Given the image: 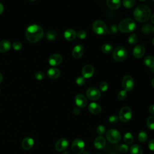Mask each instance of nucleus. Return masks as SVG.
<instances>
[{
    "instance_id": "36",
    "label": "nucleus",
    "mask_w": 154,
    "mask_h": 154,
    "mask_svg": "<svg viewBox=\"0 0 154 154\" xmlns=\"http://www.w3.org/2000/svg\"><path fill=\"white\" fill-rule=\"evenodd\" d=\"M118 120H119V117H117V116L115 114L111 116L108 119L109 122L111 124H116V123H117Z\"/></svg>"
},
{
    "instance_id": "59",
    "label": "nucleus",
    "mask_w": 154,
    "mask_h": 154,
    "mask_svg": "<svg viewBox=\"0 0 154 154\" xmlns=\"http://www.w3.org/2000/svg\"><path fill=\"white\" fill-rule=\"evenodd\" d=\"M152 1H154V0H152Z\"/></svg>"
},
{
    "instance_id": "45",
    "label": "nucleus",
    "mask_w": 154,
    "mask_h": 154,
    "mask_svg": "<svg viewBox=\"0 0 154 154\" xmlns=\"http://www.w3.org/2000/svg\"><path fill=\"white\" fill-rule=\"evenodd\" d=\"M149 112H150L152 114L154 115V105H150V106H149Z\"/></svg>"
},
{
    "instance_id": "58",
    "label": "nucleus",
    "mask_w": 154,
    "mask_h": 154,
    "mask_svg": "<svg viewBox=\"0 0 154 154\" xmlns=\"http://www.w3.org/2000/svg\"><path fill=\"white\" fill-rule=\"evenodd\" d=\"M110 154H115V153H110Z\"/></svg>"
},
{
    "instance_id": "56",
    "label": "nucleus",
    "mask_w": 154,
    "mask_h": 154,
    "mask_svg": "<svg viewBox=\"0 0 154 154\" xmlns=\"http://www.w3.org/2000/svg\"><path fill=\"white\" fill-rule=\"evenodd\" d=\"M139 1H146V0H139Z\"/></svg>"
},
{
    "instance_id": "42",
    "label": "nucleus",
    "mask_w": 154,
    "mask_h": 154,
    "mask_svg": "<svg viewBox=\"0 0 154 154\" xmlns=\"http://www.w3.org/2000/svg\"><path fill=\"white\" fill-rule=\"evenodd\" d=\"M76 82L79 85H83L85 84V81L84 78H83V77H78V78H77V79L76 80Z\"/></svg>"
},
{
    "instance_id": "12",
    "label": "nucleus",
    "mask_w": 154,
    "mask_h": 154,
    "mask_svg": "<svg viewBox=\"0 0 154 154\" xmlns=\"http://www.w3.org/2000/svg\"><path fill=\"white\" fill-rule=\"evenodd\" d=\"M68 145L69 142L66 138H60L55 143V147L56 150L58 152H62L67 149Z\"/></svg>"
},
{
    "instance_id": "37",
    "label": "nucleus",
    "mask_w": 154,
    "mask_h": 154,
    "mask_svg": "<svg viewBox=\"0 0 154 154\" xmlns=\"http://www.w3.org/2000/svg\"><path fill=\"white\" fill-rule=\"evenodd\" d=\"M96 132L97 133L99 134V135H103L105 132V128L104 126L100 125H99L97 128H96Z\"/></svg>"
},
{
    "instance_id": "30",
    "label": "nucleus",
    "mask_w": 154,
    "mask_h": 154,
    "mask_svg": "<svg viewBox=\"0 0 154 154\" xmlns=\"http://www.w3.org/2000/svg\"><path fill=\"white\" fill-rule=\"evenodd\" d=\"M147 126L151 130H154V116H150L147 119Z\"/></svg>"
},
{
    "instance_id": "16",
    "label": "nucleus",
    "mask_w": 154,
    "mask_h": 154,
    "mask_svg": "<svg viewBox=\"0 0 154 154\" xmlns=\"http://www.w3.org/2000/svg\"><path fill=\"white\" fill-rule=\"evenodd\" d=\"M145 53V48L142 45L136 46L133 50V55L137 58H141Z\"/></svg>"
},
{
    "instance_id": "17",
    "label": "nucleus",
    "mask_w": 154,
    "mask_h": 154,
    "mask_svg": "<svg viewBox=\"0 0 154 154\" xmlns=\"http://www.w3.org/2000/svg\"><path fill=\"white\" fill-rule=\"evenodd\" d=\"M34 144V140L31 137H26L25 138L22 142V148L25 150H29L31 149Z\"/></svg>"
},
{
    "instance_id": "43",
    "label": "nucleus",
    "mask_w": 154,
    "mask_h": 154,
    "mask_svg": "<svg viewBox=\"0 0 154 154\" xmlns=\"http://www.w3.org/2000/svg\"><path fill=\"white\" fill-rule=\"evenodd\" d=\"M148 146L150 150L154 152V139H152L149 141Z\"/></svg>"
},
{
    "instance_id": "41",
    "label": "nucleus",
    "mask_w": 154,
    "mask_h": 154,
    "mask_svg": "<svg viewBox=\"0 0 154 154\" xmlns=\"http://www.w3.org/2000/svg\"><path fill=\"white\" fill-rule=\"evenodd\" d=\"M119 150L122 153H126L128 150V146L126 144H123L119 146Z\"/></svg>"
},
{
    "instance_id": "54",
    "label": "nucleus",
    "mask_w": 154,
    "mask_h": 154,
    "mask_svg": "<svg viewBox=\"0 0 154 154\" xmlns=\"http://www.w3.org/2000/svg\"><path fill=\"white\" fill-rule=\"evenodd\" d=\"M152 44H153V45L154 46V38H153V40H152Z\"/></svg>"
},
{
    "instance_id": "33",
    "label": "nucleus",
    "mask_w": 154,
    "mask_h": 154,
    "mask_svg": "<svg viewBox=\"0 0 154 154\" xmlns=\"http://www.w3.org/2000/svg\"><path fill=\"white\" fill-rule=\"evenodd\" d=\"M128 41L130 44H135L138 42V37L135 34H132L128 37Z\"/></svg>"
},
{
    "instance_id": "49",
    "label": "nucleus",
    "mask_w": 154,
    "mask_h": 154,
    "mask_svg": "<svg viewBox=\"0 0 154 154\" xmlns=\"http://www.w3.org/2000/svg\"><path fill=\"white\" fill-rule=\"evenodd\" d=\"M2 79H3V76H2V74L0 73V84H1V82L2 81Z\"/></svg>"
},
{
    "instance_id": "52",
    "label": "nucleus",
    "mask_w": 154,
    "mask_h": 154,
    "mask_svg": "<svg viewBox=\"0 0 154 154\" xmlns=\"http://www.w3.org/2000/svg\"><path fill=\"white\" fill-rule=\"evenodd\" d=\"M83 153H84V154H89V153L87 151H84V152H83Z\"/></svg>"
},
{
    "instance_id": "38",
    "label": "nucleus",
    "mask_w": 154,
    "mask_h": 154,
    "mask_svg": "<svg viewBox=\"0 0 154 154\" xmlns=\"http://www.w3.org/2000/svg\"><path fill=\"white\" fill-rule=\"evenodd\" d=\"M99 88L100 89L101 91H106L108 90V84L107 82L103 81L102 82H100V85H99Z\"/></svg>"
},
{
    "instance_id": "10",
    "label": "nucleus",
    "mask_w": 154,
    "mask_h": 154,
    "mask_svg": "<svg viewBox=\"0 0 154 154\" xmlns=\"http://www.w3.org/2000/svg\"><path fill=\"white\" fill-rule=\"evenodd\" d=\"M87 97L91 100H96L100 97L101 94L100 91L95 87H90L86 91Z\"/></svg>"
},
{
    "instance_id": "29",
    "label": "nucleus",
    "mask_w": 154,
    "mask_h": 154,
    "mask_svg": "<svg viewBox=\"0 0 154 154\" xmlns=\"http://www.w3.org/2000/svg\"><path fill=\"white\" fill-rule=\"evenodd\" d=\"M57 34L56 32V31H54V30H50L49 31L47 32L46 33V38L48 40H50V41H52L54 40H55L57 37Z\"/></svg>"
},
{
    "instance_id": "22",
    "label": "nucleus",
    "mask_w": 154,
    "mask_h": 154,
    "mask_svg": "<svg viewBox=\"0 0 154 154\" xmlns=\"http://www.w3.org/2000/svg\"><path fill=\"white\" fill-rule=\"evenodd\" d=\"M107 6L111 10L119 8L121 5L120 0H106Z\"/></svg>"
},
{
    "instance_id": "7",
    "label": "nucleus",
    "mask_w": 154,
    "mask_h": 154,
    "mask_svg": "<svg viewBox=\"0 0 154 154\" xmlns=\"http://www.w3.org/2000/svg\"><path fill=\"white\" fill-rule=\"evenodd\" d=\"M132 111L131 109L128 106H123L121 108L119 114V119L123 122H128L132 118Z\"/></svg>"
},
{
    "instance_id": "21",
    "label": "nucleus",
    "mask_w": 154,
    "mask_h": 154,
    "mask_svg": "<svg viewBox=\"0 0 154 154\" xmlns=\"http://www.w3.org/2000/svg\"><path fill=\"white\" fill-rule=\"evenodd\" d=\"M64 36L67 41H72L76 38V34L75 31L73 29H68L65 31Z\"/></svg>"
},
{
    "instance_id": "9",
    "label": "nucleus",
    "mask_w": 154,
    "mask_h": 154,
    "mask_svg": "<svg viewBox=\"0 0 154 154\" xmlns=\"http://www.w3.org/2000/svg\"><path fill=\"white\" fill-rule=\"evenodd\" d=\"M134 86V81L133 78L129 76H125L122 79V87L124 90L126 91H131Z\"/></svg>"
},
{
    "instance_id": "51",
    "label": "nucleus",
    "mask_w": 154,
    "mask_h": 154,
    "mask_svg": "<svg viewBox=\"0 0 154 154\" xmlns=\"http://www.w3.org/2000/svg\"><path fill=\"white\" fill-rule=\"evenodd\" d=\"M63 154H71L69 152H64Z\"/></svg>"
},
{
    "instance_id": "53",
    "label": "nucleus",
    "mask_w": 154,
    "mask_h": 154,
    "mask_svg": "<svg viewBox=\"0 0 154 154\" xmlns=\"http://www.w3.org/2000/svg\"><path fill=\"white\" fill-rule=\"evenodd\" d=\"M152 32H153L154 34V26H153V28H152Z\"/></svg>"
},
{
    "instance_id": "50",
    "label": "nucleus",
    "mask_w": 154,
    "mask_h": 154,
    "mask_svg": "<svg viewBox=\"0 0 154 154\" xmlns=\"http://www.w3.org/2000/svg\"><path fill=\"white\" fill-rule=\"evenodd\" d=\"M151 84H152V85L153 86V87L154 88V78L152 79V81L151 82Z\"/></svg>"
},
{
    "instance_id": "35",
    "label": "nucleus",
    "mask_w": 154,
    "mask_h": 154,
    "mask_svg": "<svg viewBox=\"0 0 154 154\" xmlns=\"http://www.w3.org/2000/svg\"><path fill=\"white\" fill-rule=\"evenodd\" d=\"M34 76L37 80H42L45 78V74L42 71H37L34 74Z\"/></svg>"
},
{
    "instance_id": "13",
    "label": "nucleus",
    "mask_w": 154,
    "mask_h": 154,
    "mask_svg": "<svg viewBox=\"0 0 154 154\" xmlns=\"http://www.w3.org/2000/svg\"><path fill=\"white\" fill-rule=\"evenodd\" d=\"M75 102L76 105L79 108H84L87 104L86 97L82 94H78L75 96Z\"/></svg>"
},
{
    "instance_id": "31",
    "label": "nucleus",
    "mask_w": 154,
    "mask_h": 154,
    "mask_svg": "<svg viewBox=\"0 0 154 154\" xmlns=\"http://www.w3.org/2000/svg\"><path fill=\"white\" fill-rule=\"evenodd\" d=\"M135 4V0H123V4L125 8H131Z\"/></svg>"
},
{
    "instance_id": "48",
    "label": "nucleus",
    "mask_w": 154,
    "mask_h": 154,
    "mask_svg": "<svg viewBox=\"0 0 154 154\" xmlns=\"http://www.w3.org/2000/svg\"><path fill=\"white\" fill-rule=\"evenodd\" d=\"M150 20H151V22H152V23H154V14L152 16Z\"/></svg>"
},
{
    "instance_id": "19",
    "label": "nucleus",
    "mask_w": 154,
    "mask_h": 154,
    "mask_svg": "<svg viewBox=\"0 0 154 154\" xmlns=\"http://www.w3.org/2000/svg\"><path fill=\"white\" fill-rule=\"evenodd\" d=\"M88 109L89 110V111L95 115H97L99 114H100L101 112L102 111V108L100 107V106L94 102H92L91 103H90Z\"/></svg>"
},
{
    "instance_id": "27",
    "label": "nucleus",
    "mask_w": 154,
    "mask_h": 154,
    "mask_svg": "<svg viewBox=\"0 0 154 154\" xmlns=\"http://www.w3.org/2000/svg\"><path fill=\"white\" fill-rule=\"evenodd\" d=\"M123 140H124V141L126 143V144H131L134 141V137L130 132H127L124 135Z\"/></svg>"
},
{
    "instance_id": "32",
    "label": "nucleus",
    "mask_w": 154,
    "mask_h": 154,
    "mask_svg": "<svg viewBox=\"0 0 154 154\" xmlns=\"http://www.w3.org/2000/svg\"><path fill=\"white\" fill-rule=\"evenodd\" d=\"M138 140L141 143H144L147 140V134L144 131H141L138 134Z\"/></svg>"
},
{
    "instance_id": "6",
    "label": "nucleus",
    "mask_w": 154,
    "mask_h": 154,
    "mask_svg": "<svg viewBox=\"0 0 154 154\" xmlns=\"http://www.w3.org/2000/svg\"><path fill=\"white\" fill-rule=\"evenodd\" d=\"M106 137L108 141L111 143H117L121 140V135L116 129H111L106 133Z\"/></svg>"
},
{
    "instance_id": "2",
    "label": "nucleus",
    "mask_w": 154,
    "mask_h": 154,
    "mask_svg": "<svg viewBox=\"0 0 154 154\" xmlns=\"http://www.w3.org/2000/svg\"><path fill=\"white\" fill-rule=\"evenodd\" d=\"M151 15L149 7L146 5H138L134 11V18L140 22H144L149 20Z\"/></svg>"
},
{
    "instance_id": "23",
    "label": "nucleus",
    "mask_w": 154,
    "mask_h": 154,
    "mask_svg": "<svg viewBox=\"0 0 154 154\" xmlns=\"http://www.w3.org/2000/svg\"><path fill=\"white\" fill-rule=\"evenodd\" d=\"M11 43L7 40L0 42V52H6L11 48Z\"/></svg>"
},
{
    "instance_id": "47",
    "label": "nucleus",
    "mask_w": 154,
    "mask_h": 154,
    "mask_svg": "<svg viewBox=\"0 0 154 154\" xmlns=\"http://www.w3.org/2000/svg\"><path fill=\"white\" fill-rule=\"evenodd\" d=\"M4 11V6L0 2V14L3 12Z\"/></svg>"
},
{
    "instance_id": "5",
    "label": "nucleus",
    "mask_w": 154,
    "mask_h": 154,
    "mask_svg": "<svg viewBox=\"0 0 154 154\" xmlns=\"http://www.w3.org/2000/svg\"><path fill=\"white\" fill-rule=\"evenodd\" d=\"M128 55L126 49L123 46H118L113 51L112 57L116 61H122Z\"/></svg>"
},
{
    "instance_id": "4",
    "label": "nucleus",
    "mask_w": 154,
    "mask_h": 154,
    "mask_svg": "<svg viewBox=\"0 0 154 154\" xmlns=\"http://www.w3.org/2000/svg\"><path fill=\"white\" fill-rule=\"evenodd\" d=\"M92 28L93 31L99 35H103L108 32L106 24L101 20L94 21L93 23Z\"/></svg>"
},
{
    "instance_id": "14",
    "label": "nucleus",
    "mask_w": 154,
    "mask_h": 154,
    "mask_svg": "<svg viewBox=\"0 0 154 154\" xmlns=\"http://www.w3.org/2000/svg\"><path fill=\"white\" fill-rule=\"evenodd\" d=\"M94 73V67L90 64L84 66L82 70V75L84 78H88L92 76Z\"/></svg>"
},
{
    "instance_id": "8",
    "label": "nucleus",
    "mask_w": 154,
    "mask_h": 154,
    "mask_svg": "<svg viewBox=\"0 0 154 154\" xmlns=\"http://www.w3.org/2000/svg\"><path fill=\"white\" fill-rule=\"evenodd\" d=\"M85 148L84 142L79 138L75 139L72 144V150L75 154H81Z\"/></svg>"
},
{
    "instance_id": "26",
    "label": "nucleus",
    "mask_w": 154,
    "mask_h": 154,
    "mask_svg": "<svg viewBox=\"0 0 154 154\" xmlns=\"http://www.w3.org/2000/svg\"><path fill=\"white\" fill-rule=\"evenodd\" d=\"M152 28H153V26L149 23H147L146 24H145L141 28V31L144 34H149L150 32H152Z\"/></svg>"
},
{
    "instance_id": "57",
    "label": "nucleus",
    "mask_w": 154,
    "mask_h": 154,
    "mask_svg": "<svg viewBox=\"0 0 154 154\" xmlns=\"http://www.w3.org/2000/svg\"><path fill=\"white\" fill-rule=\"evenodd\" d=\"M31 1H35V0H30Z\"/></svg>"
},
{
    "instance_id": "44",
    "label": "nucleus",
    "mask_w": 154,
    "mask_h": 154,
    "mask_svg": "<svg viewBox=\"0 0 154 154\" xmlns=\"http://www.w3.org/2000/svg\"><path fill=\"white\" fill-rule=\"evenodd\" d=\"M118 28L116 25H112L110 27V31L112 33H116L118 31Z\"/></svg>"
},
{
    "instance_id": "28",
    "label": "nucleus",
    "mask_w": 154,
    "mask_h": 154,
    "mask_svg": "<svg viewBox=\"0 0 154 154\" xmlns=\"http://www.w3.org/2000/svg\"><path fill=\"white\" fill-rule=\"evenodd\" d=\"M102 51L105 54H109L112 51V46L111 45L108 43H105L102 46Z\"/></svg>"
},
{
    "instance_id": "24",
    "label": "nucleus",
    "mask_w": 154,
    "mask_h": 154,
    "mask_svg": "<svg viewBox=\"0 0 154 154\" xmlns=\"http://www.w3.org/2000/svg\"><path fill=\"white\" fill-rule=\"evenodd\" d=\"M144 63L145 65L149 67H154V58L152 56L149 55L146 57L144 59Z\"/></svg>"
},
{
    "instance_id": "40",
    "label": "nucleus",
    "mask_w": 154,
    "mask_h": 154,
    "mask_svg": "<svg viewBox=\"0 0 154 154\" xmlns=\"http://www.w3.org/2000/svg\"><path fill=\"white\" fill-rule=\"evenodd\" d=\"M77 36H78V38H81V39H84V38H85V37H86V36H87V33H86V32L85 31H84V30H80V31H79L78 32V33H77Z\"/></svg>"
},
{
    "instance_id": "46",
    "label": "nucleus",
    "mask_w": 154,
    "mask_h": 154,
    "mask_svg": "<svg viewBox=\"0 0 154 154\" xmlns=\"http://www.w3.org/2000/svg\"><path fill=\"white\" fill-rule=\"evenodd\" d=\"M73 113H74L75 114H76V115L79 114L80 113V110H79V109H78V108H74V109H73Z\"/></svg>"
},
{
    "instance_id": "55",
    "label": "nucleus",
    "mask_w": 154,
    "mask_h": 154,
    "mask_svg": "<svg viewBox=\"0 0 154 154\" xmlns=\"http://www.w3.org/2000/svg\"><path fill=\"white\" fill-rule=\"evenodd\" d=\"M152 72H153V73H154V67L153 68V69L152 70Z\"/></svg>"
},
{
    "instance_id": "39",
    "label": "nucleus",
    "mask_w": 154,
    "mask_h": 154,
    "mask_svg": "<svg viewBox=\"0 0 154 154\" xmlns=\"http://www.w3.org/2000/svg\"><path fill=\"white\" fill-rule=\"evenodd\" d=\"M22 43L20 42H15L13 44V48L16 51H19L22 48Z\"/></svg>"
},
{
    "instance_id": "20",
    "label": "nucleus",
    "mask_w": 154,
    "mask_h": 154,
    "mask_svg": "<svg viewBox=\"0 0 154 154\" xmlns=\"http://www.w3.org/2000/svg\"><path fill=\"white\" fill-rule=\"evenodd\" d=\"M60 71L55 67L50 68L47 72V75L51 79H57L60 76Z\"/></svg>"
},
{
    "instance_id": "3",
    "label": "nucleus",
    "mask_w": 154,
    "mask_h": 154,
    "mask_svg": "<svg viewBox=\"0 0 154 154\" xmlns=\"http://www.w3.org/2000/svg\"><path fill=\"white\" fill-rule=\"evenodd\" d=\"M136 24L135 22L130 18H126L122 20L119 26L118 29L122 32H131L135 29Z\"/></svg>"
},
{
    "instance_id": "34",
    "label": "nucleus",
    "mask_w": 154,
    "mask_h": 154,
    "mask_svg": "<svg viewBox=\"0 0 154 154\" xmlns=\"http://www.w3.org/2000/svg\"><path fill=\"white\" fill-rule=\"evenodd\" d=\"M127 94L126 91L125 90H121L117 94V98L120 100H123L126 98Z\"/></svg>"
},
{
    "instance_id": "25",
    "label": "nucleus",
    "mask_w": 154,
    "mask_h": 154,
    "mask_svg": "<svg viewBox=\"0 0 154 154\" xmlns=\"http://www.w3.org/2000/svg\"><path fill=\"white\" fill-rule=\"evenodd\" d=\"M131 154H143V150L141 147L137 144L131 146L130 148Z\"/></svg>"
},
{
    "instance_id": "18",
    "label": "nucleus",
    "mask_w": 154,
    "mask_h": 154,
    "mask_svg": "<svg viewBox=\"0 0 154 154\" xmlns=\"http://www.w3.org/2000/svg\"><path fill=\"white\" fill-rule=\"evenodd\" d=\"M84 53V47L81 45H77L74 47L72 51V55L75 58H79Z\"/></svg>"
},
{
    "instance_id": "1",
    "label": "nucleus",
    "mask_w": 154,
    "mask_h": 154,
    "mask_svg": "<svg viewBox=\"0 0 154 154\" xmlns=\"http://www.w3.org/2000/svg\"><path fill=\"white\" fill-rule=\"evenodd\" d=\"M44 34L42 28L36 24L29 26L25 31L26 39L31 43H34L40 41Z\"/></svg>"
},
{
    "instance_id": "11",
    "label": "nucleus",
    "mask_w": 154,
    "mask_h": 154,
    "mask_svg": "<svg viewBox=\"0 0 154 154\" xmlns=\"http://www.w3.org/2000/svg\"><path fill=\"white\" fill-rule=\"evenodd\" d=\"M63 60L62 56L58 54H54L51 55L48 59L49 64L52 66H57L59 65Z\"/></svg>"
},
{
    "instance_id": "15",
    "label": "nucleus",
    "mask_w": 154,
    "mask_h": 154,
    "mask_svg": "<svg viewBox=\"0 0 154 154\" xmlns=\"http://www.w3.org/2000/svg\"><path fill=\"white\" fill-rule=\"evenodd\" d=\"M106 144V140L102 136H99L94 141V146L97 149H102Z\"/></svg>"
}]
</instances>
